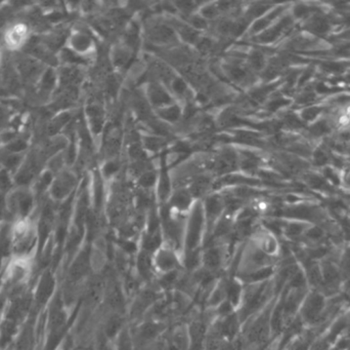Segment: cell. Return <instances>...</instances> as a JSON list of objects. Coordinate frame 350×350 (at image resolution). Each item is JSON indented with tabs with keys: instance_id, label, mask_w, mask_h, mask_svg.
<instances>
[{
	"instance_id": "1",
	"label": "cell",
	"mask_w": 350,
	"mask_h": 350,
	"mask_svg": "<svg viewBox=\"0 0 350 350\" xmlns=\"http://www.w3.org/2000/svg\"><path fill=\"white\" fill-rule=\"evenodd\" d=\"M38 236V222L32 216L14 220L8 232L10 256L34 254Z\"/></svg>"
},
{
	"instance_id": "2",
	"label": "cell",
	"mask_w": 350,
	"mask_h": 350,
	"mask_svg": "<svg viewBox=\"0 0 350 350\" xmlns=\"http://www.w3.org/2000/svg\"><path fill=\"white\" fill-rule=\"evenodd\" d=\"M34 271V254L10 256L2 277V283L8 290H18L26 286Z\"/></svg>"
},
{
	"instance_id": "3",
	"label": "cell",
	"mask_w": 350,
	"mask_h": 350,
	"mask_svg": "<svg viewBox=\"0 0 350 350\" xmlns=\"http://www.w3.org/2000/svg\"><path fill=\"white\" fill-rule=\"evenodd\" d=\"M35 205V190L32 186L16 185L8 189L5 195V208L14 220L32 216Z\"/></svg>"
},
{
	"instance_id": "4",
	"label": "cell",
	"mask_w": 350,
	"mask_h": 350,
	"mask_svg": "<svg viewBox=\"0 0 350 350\" xmlns=\"http://www.w3.org/2000/svg\"><path fill=\"white\" fill-rule=\"evenodd\" d=\"M32 35V26L26 21H12L1 30L2 47L8 53H21L30 43Z\"/></svg>"
},
{
	"instance_id": "5",
	"label": "cell",
	"mask_w": 350,
	"mask_h": 350,
	"mask_svg": "<svg viewBox=\"0 0 350 350\" xmlns=\"http://www.w3.org/2000/svg\"><path fill=\"white\" fill-rule=\"evenodd\" d=\"M206 219L204 214L203 203L196 201L189 211L185 224V253L199 250L203 240Z\"/></svg>"
},
{
	"instance_id": "6",
	"label": "cell",
	"mask_w": 350,
	"mask_h": 350,
	"mask_svg": "<svg viewBox=\"0 0 350 350\" xmlns=\"http://www.w3.org/2000/svg\"><path fill=\"white\" fill-rule=\"evenodd\" d=\"M77 186V174L71 168H66L53 177L47 188V195L55 203H63L73 195Z\"/></svg>"
},
{
	"instance_id": "7",
	"label": "cell",
	"mask_w": 350,
	"mask_h": 350,
	"mask_svg": "<svg viewBox=\"0 0 350 350\" xmlns=\"http://www.w3.org/2000/svg\"><path fill=\"white\" fill-rule=\"evenodd\" d=\"M65 49L76 57L88 61L96 53V45L90 33L81 28H74L66 37Z\"/></svg>"
},
{
	"instance_id": "8",
	"label": "cell",
	"mask_w": 350,
	"mask_h": 350,
	"mask_svg": "<svg viewBox=\"0 0 350 350\" xmlns=\"http://www.w3.org/2000/svg\"><path fill=\"white\" fill-rule=\"evenodd\" d=\"M178 253L172 247L163 244V246L160 247L153 254V264L155 271L162 273L163 275L172 273V271H178L179 267L183 265L179 259Z\"/></svg>"
},
{
	"instance_id": "9",
	"label": "cell",
	"mask_w": 350,
	"mask_h": 350,
	"mask_svg": "<svg viewBox=\"0 0 350 350\" xmlns=\"http://www.w3.org/2000/svg\"><path fill=\"white\" fill-rule=\"evenodd\" d=\"M137 271L142 281H151L154 273H155L153 264V254L141 250L139 254L137 255Z\"/></svg>"
},
{
	"instance_id": "10",
	"label": "cell",
	"mask_w": 350,
	"mask_h": 350,
	"mask_svg": "<svg viewBox=\"0 0 350 350\" xmlns=\"http://www.w3.org/2000/svg\"><path fill=\"white\" fill-rule=\"evenodd\" d=\"M155 111L159 121H163L166 125H174L183 118L185 109L178 103L174 102Z\"/></svg>"
},
{
	"instance_id": "11",
	"label": "cell",
	"mask_w": 350,
	"mask_h": 350,
	"mask_svg": "<svg viewBox=\"0 0 350 350\" xmlns=\"http://www.w3.org/2000/svg\"><path fill=\"white\" fill-rule=\"evenodd\" d=\"M86 115H88V123H90L92 133L98 135L103 131V127H104V109L98 103H92V104L88 105V109H86Z\"/></svg>"
},
{
	"instance_id": "12",
	"label": "cell",
	"mask_w": 350,
	"mask_h": 350,
	"mask_svg": "<svg viewBox=\"0 0 350 350\" xmlns=\"http://www.w3.org/2000/svg\"><path fill=\"white\" fill-rule=\"evenodd\" d=\"M141 143L143 145L146 152L149 153H157L161 151L167 145V141L162 136L156 135V134H148V135L142 136Z\"/></svg>"
},
{
	"instance_id": "13",
	"label": "cell",
	"mask_w": 350,
	"mask_h": 350,
	"mask_svg": "<svg viewBox=\"0 0 350 350\" xmlns=\"http://www.w3.org/2000/svg\"><path fill=\"white\" fill-rule=\"evenodd\" d=\"M321 112H322V109L320 107H308V108H306L302 111L301 118L306 121H312L318 117V115L321 114Z\"/></svg>"
},
{
	"instance_id": "14",
	"label": "cell",
	"mask_w": 350,
	"mask_h": 350,
	"mask_svg": "<svg viewBox=\"0 0 350 350\" xmlns=\"http://www.w3.org/2000/svg\"><path fill=\"white\" fill-rule=\"evenodd\" d=\"M10 108H8L6 105L0 103V129H5L6 125L10 123Z\"/></svg>"
},
{
	"instance_id": "15",
	"label": "cell",
	"mask_w": 350,
	"mask_h": 350,
	"mask_svg": "<svg viewBox=\"0 0 350 350\" xmlns=\"http://www.w3.org/2000/svg\"><path fill=\"white\" fill-rule=\"evenodd\" d=\"M314 160H316L317 164H324L327 162V156L322 150H319L317 154H314Z\"/></svg>"
},
{
	"instance_id": "16",
	"label": "cell",
	"mask_w": 350,
	"mask_h": 350,
	"mask_svg": "<svg viewBox=\"0 0 350 350\" xmlns=\"http://www.w3.org/2000/svg\"><path fill=\"white\" fill-rule=\"evenodd\" d=\"M4 53H5V51H4L3 47H2L1 31H0V70H1L4 63Z\"/></svg>"
},
{
	"instance_id": "17",
	"label": "cell",
	"mask_w": 350,
	"mask_h": 350,
	"mask_svg": "<svg viewBox=\"0 0 350 350\" xmlns=\"http://www.w3.org/2000/svg\"><path fill=\"white\" fill-rule=\"evenodd\" d=\"M347 182L349 183V185L350 186V174L349 175V177L347 178Z\"/></svg>"
}]
</instances>
